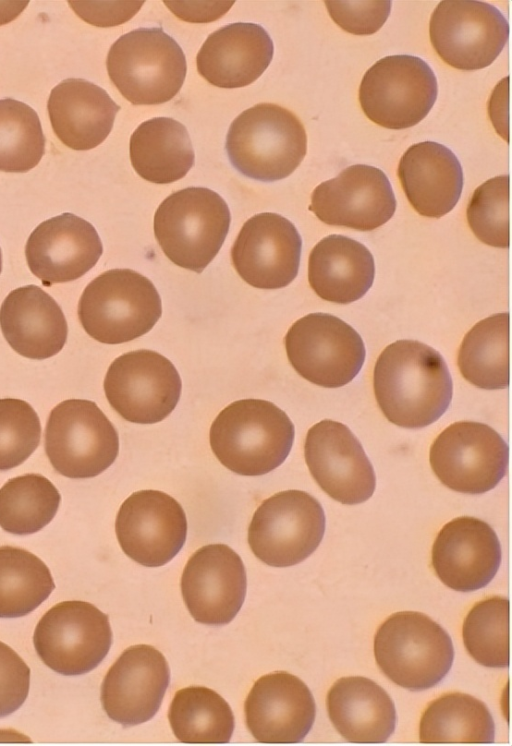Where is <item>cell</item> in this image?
<instances>
[{
    "label": "cell",
    "mask_w": 512,
    "mask_h": 746,
    "mask_svg": "<svg viewBox=\"0 0 512 746\" xmlns=\"http://www.w3.org/2000/svg\"><path fill=\"white\" fill-rule=\"evenodd\" d=\"M377 404L391 423L426 427L448 409L453 392L450 372L438 351L416 340H398L379 355L373 371Z\"/></svg>",
    "instance_id": "cell-1"
},
{
    "label": "cell",
    "mask_w": 512,
    "mask_h": 746,
    "mask_svg": "<svg viewBox=\"0 0 512 746\" xmlns=\"http://www.w3.org/2000/svg\"><path fill=\"white\" fill-rule=\"evenodd\" d=\"M294 425L272 402L242 399L226 406L209 431L212 452L230 471L244 476L264 475L287 458Z\"/></svg>",
    "instance_id": "cell-2"
},
{
    "label": "cell",
    "mask_w": 512,
    "mask_h": 746,
    "mask_svg": "<svg viewBox=\"0 0 512 746\" xmlns=\"http://www.w3.org/2000/svg\"><path fill=\"white\" fill-rule=\"evenodd\" d=\"M226 152L241 174L264 182L284 179L307 152V136L299 118L273 103L246 109L231 123Z\"/></svg>",
    "instance_id": "cell-3"
},
{
    "label": "cell",
    "mask_w": 512,
    "mask_h": 746,
    "mask_svg": "<svg viewBox=\"0 0 512 746\" xmlns=\"http://www.w3.org/2000/svg\"><path fill=\"white\" fill-rule=\"evenodd\" d=\"M225 200L204 187H188L166 197L154 215V234L166 257L201 273L218 254L229 231Z\"/></svg>",
    "instance_id": "cell-4"
},
{
    "label": "cell",
    "mask_w": 512,
    "mask_h": 746,
    "mask_svg": "<svg viewBox=\"0 0 512 746\" xmlns=\"http://www.w3.org/2000/svg\"><path fill=\"white\" fill-rule=\"evenodd\" d=\"M374 656L389 680L405 689L421 691L447 675L454 648L437 622L420 612L403 611L390 615L378 628Z\"/></svg>",
    "instance_id": "cell-5"
},
{
    "label": "cell",
    "mask_w": 512,
    "mask_h": 746,
    "mask_svg": "<svg viewBox=\"0 0 512 746\" xmlns=\"http://www.w3.org/2000/svg\"><path fill=\"white\" fill-rule=\"evenodd\" d=\"M162 314L154 284L131 269H112L94 278L78 303L85 332L104 344L132 341L148 333Z\"/></svg>",
    "instance_id": "cell-6"
},
{
    "label": "cell",
    "mask_w": 512,
    "mask_h": 746,
    "mask_svg": "<svg viewBox=\"0 0 512 746\" xmlns=\"http://www.w3.org/2000/svg\"><path fill=\"white\" fill-rule=\"evenodd\" d=\"M109 78L133 105L171 100L186 76V58L161 28H138L119 37L106 59Z\"/></svg>",
    "instance_id": "cell-7"
},
{
    "label": "cell",
    "mask_w": 512,
    "mask_h": 746,
    "mask_svg": "<svg viewBox=\"0 0 512 746\" xmlns=\"http://www.w3.org/2000/svg\"><path fill=\"white\" fill-rule=\"evenodd\" d=\"M44 448L59 474L73 479L91 478L115 461L119 437L95 402L69 399L51 410L45 427Z\"/></svg>",
    "instance_id": "cell-8"
},
{
    "label": "cell",
    "mask_w": 512,
    "mask_h": 746,
    "mask_svg": "<svg viewBox=\"0 0 512 746\" xmlns=\"http://www.w3.org/2000/svg\"><path fill=\"white\" fill-rule=\"evenodd\" d=\"M438 93L432 68L413 55H392L373 64L359 86V103L375 124L400 130L423 120Z\"/></svg>",
    "instance_id": "cell-9"
},
{
    "label": "cell",
    "mask_w": 512,
    "mask_h": 746,
    "mask_svg": "<svg viewBox=\"0 0 512 746\" xmlns=\"http://www.w3.org/2000/svg\"><path fill=\"white\" fill-rule=\"evenodd\" d=\"M325 514L319 501L301 490L278 492L256 509L248 528L253 554L273 567L296 565L319 546Z\"/></svg>",
    "instance_id": "cell-10"
},
{
    "label": "cell",
    "mask_w": 512,
    "mask_h": 746,
    "mask_svg": "<svg viewBox=\"0 0 512 746\" xmlns=\"http://www.w3.org/2000/svg\"><path fill=\"white\" fill-rule=\"evenodd\" d=\"M288 360L309 382L337 388L351 382L365 360V346L358 332L328 313H311L298 319L284 338Z\"/></svg>",
    "instance_id": "cell-11"
},
{
    "label": "cell",
    "mask_w": 512,
    "mask_h": 746,
    "mask_svg": "<svg viewBox=\"0 0 512 746\" xmlns=\"http://www.w3.org/2000/svg\"><path fill=\"white\" fill-rule=\"evenodd\" d=\"M35 650L53 671L81 675L96 668L112 643L108 616L86 601L68 600L50 608L36 625Z\"/></svg>",
    "instance_id": "cell-12"
},
{
    "label": "cell",
    "mask_w": 512,
    "mask_h": 746,
    "mask_svg": "<svg viewBox=\"0 0 512 746\" xmlns=\"http://www.w3.org/2000/svg\"><path fill=\"white\" fill-rule=\"evenodd\" d=\"M431 44L439 57L460 70H478L496 60L509 37V24L495 6L475 0H444L434 9Z\"/></svg>",
    "instance_id": "cell-13"
},
{
    "label": "cell",
    "mask_w": 512,
    "mask_h": 746,
    "mask_svg": "<svg viewBox=\"0 0 512 746\" xmlns=\"http://www.w3.org/2000/svg\"><path fill=\"white\" fill-rule=\"evenodd\" d=\"M429 460L434 474L446 487L481 494L493 489L504 477L508 446L490 426L459 421L437 436Z\"/></svg>",
    "instance_id": "cell-14"
},
{
    "label": "cell",
    "mask_w": 512,
    "mask_h": 746,
    "mask_svg": "<svg viewBox=\"0 0 512 746\" xmlns=\"http://www.w3.org/2000/svg\"><path fill=\"white\" fill-rule=\"evenodd\" d=\"M110 406L125 420L154 424L176 407L181 379L172 362L152 350H135L117 357L104 379Z\"/></svg>",
    "instance_id": "cell-15"
},
{
    "label": "cell",
    "mask_w": 512,
    "mask_h": 746,
    "mask_svg": "<svg viewBox=\"0 0 512 746\" xmlns=\"http://www.w3.org/2000/svg\"><path fill=\"white\" fill-rule=\"evenodd\" d=\"M123 552L146 567L168 563L181 550L187 519L180 503L158 490H141L120 506L115 522Z\"/></svg>",
    "instance_id": "cell-16"
},
{
    "label": "cell",
    "mask_w": 512,
    "mask_h": 746,
    "mask_svg": "<svg viewBox=\"0 0 512 746\" xmlns=\"http://www.w3.org/2000/svg\"><path fill=\"white\" fill-rule=\"evenodd\" d=\"M304 456L316 483L334 500L355 505L373 495V466L346 425L333 420L313 425L306 435Z\"/></svg>",
    "instance_id": "cell-17"
},
{
    "label": "cell",
    "mask_w": 512,
    "mask_h": 746,
    "mask_svg": "<svg viewBox=\"0 0 512 746\" xmlns=\"http://www.w3.org/2000/svg\"><path fill=\"white\" fill-rule=\"evenodd\" d=\"M309 210L325 224L372 231L392 218L396 199L382 170L355 164L320 183L312 192Z\"/></svg>",
    "instance_id": "cell-18"
},
{
    "label": "cell",
    "mask_w": 512,
    "mask_h": 746,
    "mask_svg": "<svg viewBox=\"0 0 512 746\" xmlns=\"http://www.w3.org/2000/svg\"><path fill=\"white\" fill-rule=\"evenodd\" d=\"M302 240L287 218L271 212L256 214L242 226L231 249L232 264L249 285L279 289L297 276Z\"/></svg>",
    "instance_id": "cell-19"
},
{
    "label": "cell",
    "mask_w": 512,
    "mask_h": 746,
    "mask_svg": "<svg viewBox=\"0 0 512 746\" xmlns=\"http://www.w3.org/2000/svg\"><path fill=\"white\" fill-rule=\"evenodd\" d=\"M240 556L225 544L201 547L187 561L181 592L191 616L206 625H224L239 612L246 594Z\"/></svg>",
    "instance_id": "cell-20"
},
{
    "label": "cell",
    "mask_w": 512,
    "mask_h": 746,
    "mask_svg": "<svg viewBox=\"0 0 512 746\" xmlns=\"http://www.w3.org/2000/svg\"><path fill=\"white\" fill-rule=\"evenodd\" d=\"M170 670L163 654L150 645L127 648L106 673L101 702L108 717L123 726L150 720L160 708Z\"/></svg>",
    "instance_id": "cell-21"
},
{
    "label": "cell",
    "mask_w": 512,
    "mask_h": 746,
    "mask_svg": "<svg viewBox=\"0 0 512 746\" xmlns=\"http://www.w3.org/2000/svg\"><path fill=\"white\" fill-rule=\"evenodd\" d=\"M245 721L262 743H297L309 733L316 705L310 689L295 675L276 671L257 679L244 704Z\"/></svg>",
    "instance_id": "cell-22"
},
{
    "label": "cell",
    "mask_w": 512,
    "mask_h": 746,
    "mask_svg": "<svg viewBox=\"0 0 512 746\" xmlns=\"http://www.w3.org/2000/svg\"><path fill=\"white\" fill-rule=\"evenodd\" d=\"M102 252L93 225L72 213L40 223L25 246L28 267L45 286L82 277L96 265Z\"/></svg>",
    "instance_id": "cell-23"
},
{
    "label": "cell",
    "mask_w": 512,
    "mask_h": 746,
    "mask_svg": "<svg viewBox=\"0 0 512 746\" xmlns=\"http://www.w3.org/2000/svg\"><path fill=\"white\" fill-rule=\"evenodd\" d=\"M501 563V546L492 527L475 517L446 523L432 547V566L447 587L471 592L485 587Z\"/></svg>",
    "instance_id": "cell-24"
},
{
    "label": "cell",
    "mask_w": 512,
    "mask_h": 746,
    "mask_svg": "<svg viewBox=\"0 0 512 746\" xmlns=\"http://www.w3.org/2000/svg\"><path fill=\"white\" fill-rule=\"evenodd\" d=\"M273 51L272 39L262 26L232 23L207 37L196 56L197 71L216 87H244L263 74Z\"/></svg>",
    "instance_id": "cell-25"
},
{
    "label": "cell",
    "mask_w": 512,
    "mask_h": 746,
    "mask_svg": "<svg viewBox=\"0 0 512 746\" xmlns=\"http://www.w3.org/2000/svg\"><path fill=\"white\" fill-rule=\"evenodd\" d=\"M0 327L14 351L36 360L59 353L68 335L61 307L37 285L19 287L6 296L0 308Z\"/></svg>",
    "instance_id": "cell-26"
},
{
    "label": "cell",
    "mask_w": 512,
    "mask_h": 746,
    "mask_svg": "<svg viewBox=\"0 0 512 746\" xmlns=\"http://www.w3.org/2000/svg\"><path fill=\"white\" fill-rule=\"evenodd\" d=\"M403 191L422 216L440 218L457 204L463 188V170L446 146L424 141L411 145L397 169Z\"/></svg>",
    "instance_id": "cell-27"
},
{
    "label": "cell",
    "mask_w": 512,
    "mask_h": 746,
    "mask_svg": "<svg viewBox=\"0 0 512 746\" xmlns=\"http://www.w3.org/2000/svg\"><path fill=\"white\" fill-rule=\"evenodd\" d=\"M47 108L58 139L81 151L93 149L107 138L120 109L104 89L82 78H68L56 85Z\"/></svg>",
    "instance_id": "cell-28"
},
{
    "label": "cell",
    "mask_w": 512,
    "mask_h": 746,
    "mask_svg": "<svg viewBox=\"0 0 512 746\" xmlns=\"http://www.w3.org/2000/svg\"><path fill=\"white\" fill-rule=\"evenodd\" d=\"M331 723L347 741L383 743L396 725V710L388 693L366 677L338 679L327 694Z\"/></svg>",
    "instance_id": "cell-29"
},
{
    "label": "cell",
    "mask_w": 512,
    "mask_h": 746,
    "mask_svg": "<svg viewBox=\"0 0 512 746\" xmlns=\"http://www.w3.org/2000/svg\"><path fill=\"white\" fill-rule=\"evenodd\" d=\"M375 276L374 258L362 243L333 234L320 240L308 260V281L323 300L352 303L370 289Z\"/></svg>",
    "instance_id": "cell-30"
},
{
    "label": "cell",
    "mask_w": 512,
    "mask_h": 746,
    "mask_svg": "<svg viewBox=\"0 0 512 746\" xmlns=\"http://www.w3.org/2000/svg\"><path fill=\"white\" fill-rule=\"evenodd\" d=\"M129 155L136 173L156 184L183 178L195 158L186 127L169 117L142 122L130 137Z\"/></svg>",
    "instance_id": "cell-31"
},
{
    "label": "cell",
    "mask_w": 512,
    "mask_h": 746,
    "mask_svg": "<svg viewBox=\"0 0 512 746\" xmlns=\"http://www.w3.org/2000/svg\"><path fill=\"white\" fill-rule=\"evenodd\" d=\"M495 724L487 706L465 693H446L428 704L419 723L422 743H492Z\"/></svg>",
    "instance_id": "cell-32"
},
{
    "label": "cell",
    "mask_w": 512,
    "mask_h": 746,
    "mask_svg": "<svg viewBox=\"0 0 512 746\" xmlns=\"http://www.w3.org/2000/svg\"><path fill=\"white\" fill-rule=\"evenodd\" d=\"M457 364L474 386L504 389L509 384V313L493 314L476 323L460 345Z\"/></svg>",
    "instance_id": "cell-33"
},
{
    "label": "cell",
    "mask_w": 512,
    "mask_h": 746,
    "mask_svg": "<svg viewBox=\"0 0 512 746\" xmlns=\"http://www.w3.org/2000/svg\"><path fill=\"white\" fill-rule=\"evenodd\" d=\"M168 719L174 735L184 743H227L234 730L228 703L203 686L178 690L170 703Z\"/></svg>",
    "instance_id": "cell-34"
},
{
    "label": "cell",
    "mask_w": 512,
    "mask_h": 746,
    "mask_svg": "<svg viewBox=\"0 0 512 746\" xmlns=\"http://www.w3.org/2000/svg\"><path fill=\"white\" fill-rule=\"evenodd\" d=\"M55 584L45 563L31 552L0 547V617H22L51 594Z\"/></svg>",
    "instance_id": "cell-35"
},
{
    "label": "cell",
    "mask_w": 512,
    "mask_h": 746,
    "mask_svg": "<svg viewBox=\"0 0 512 746\" xmlns=\"http://www.w3.org/2000/svg\"><path fill=\"white\" fill-rule=\"evenodd\" d=\"M60 501L57 488L40 474L11 478L0 488V527L15 535L38 532L54 518Z\"/></svg>",
    "instance_id": "cell-36"
},
{
    "label": "cell",
    "mask_w": 512,
    "mask_h": 746,
    "mask_svg": "<svg viewBox=\"0 0 512 746\" xmlns=\"http://www.w3.org/2000/svg\"><path fill=\"white\" fill-rule=\"evenodd\" d=\"M45 141L34 109L12 98L0 99V171L31 170L45 153Z\"/></svg>",
    "instance_id": "cell-37"
},
{
    "label": "cell",
    "mask_w": 512,
    "mask_h": 746,
    "mask_svg": "<svg viewBox=\"0 0 512 746\" xmlns=\"http://www.w3.org/2000/svg\"><path fill=\"white\" fill-rule=\"evenodd\" d=\"M462 636L469 655L480 665H509V600L493 596L477 602L464 619Z\"/></svg>",
    "instance_id": "cell-38"
},
{
    "label": "cell",
    "mask_w": 512,
    "mask_h": 746,
    "mask_svg": "<svg viewBox=\"0 0 512 746\" xmlns=\"http://www.w3.org/2000/svg\"><path fill=\"white\" fill-rule=\"evenodd\" d=\"M474 235L483 243L509 246V175L493 177L476 188L466 210Z\"/></svg>",
    "instance_id": "cell-39"
},
{
    "label": "cell",
    "mask_w": 512,
    "mask_h": 746,
    "mask_svg": "<svg viewBox=\"0 0 512 746\" xmlns=\"http://www.w3.org/2000/svg\"><path fill=\"white\" fill-rule=\"evenodd\" d=\"M40 438V420L29 403L0 399V471L22 464L36 450Z\"/></svg>",
    "instance_id": "cell-40"
},
{
    "label": "cell",
    "mask_w": 512,
    "mask_h": 746,
    "mask_svg": "<svg viewBox=\"0 0 512 746\" xmlns=\"http://www.w3.org/2000/svg\"><path fill=\"white\" fill-rule=\"evenodd\" d=\"M332 20L344 31L354 35L376 33L386 22L391 1H325Z\"/></svg>",
    "instance_id": "cell-41"
},
{
    "label": "cell",
    "mask_w": 512,
    "mask_h": 746,
    "mask_svg": "<svg viewBox=\"0 0 512 746\" xmlns=\"http://www.w3.org/2000/svg\"><path fill=\"white\" fill-rule=\"evenodd\" d=\"M30 669L8 645L0 641V717L16 711L26 700Z\"/></svg>",
    "instance_id": "cell-42"
},
{
    "label": "cell",
    "mask_w": 512,
    "mask_h": 746,
    "mask_svg": "<svg viewBox=\"0 0 512 746\" xmlns=\"http://www.w3.org/2000/svg\"><path fill=\"white\" fill-rule=\"evenodd\" d=\"M70 7L85 22L111 27L129 21L144 1H69Z\"/></svg>",
    "instance_id": "cell-43"
},
{
    "label": "cell",
    "mask_w": 512,
    "mask_h": 746,
    "mask_svg": "<svg viewBox=\"0 0 512 746\" xmlns=\"http://www.w3.org/2000/svg\"><path fill=\"white\" fill-rule=\"evenodd\" d=\"M164 4L184 21L207 23L223 16L234 1H164Z\"/></svg>",
    "instance_id": "cell-44"
},
{
    "label": "cell",
    "mask_w": 512,
    "mask_h": 746,
    "mask_svg": "<svg viewBox=\"0 0 512 746\" xmlns=\"http://www.w3.org/2000/svg\"><path fill=\"white\" fill-rule=\"evenodd\" d=\"M27 4L28 1H0V26L18 17Z\"/></svg>",
    "instance_id": "cell-45"
},
{
    "label": "cell",
    "mask_w": 512,
    "mask_h": 746,
    "mask_svg": "<svg viewBox=\"0 0 512 746\" xmlns=\"http://www.w3.org/2000/svg\"><path fill=\"white\" fill-rule=\"evenodd\" d=\"M2 270V255H1V249H0V273Z\"/></svg>",
    "instance_id": "cell-46"
}]
</instances>
